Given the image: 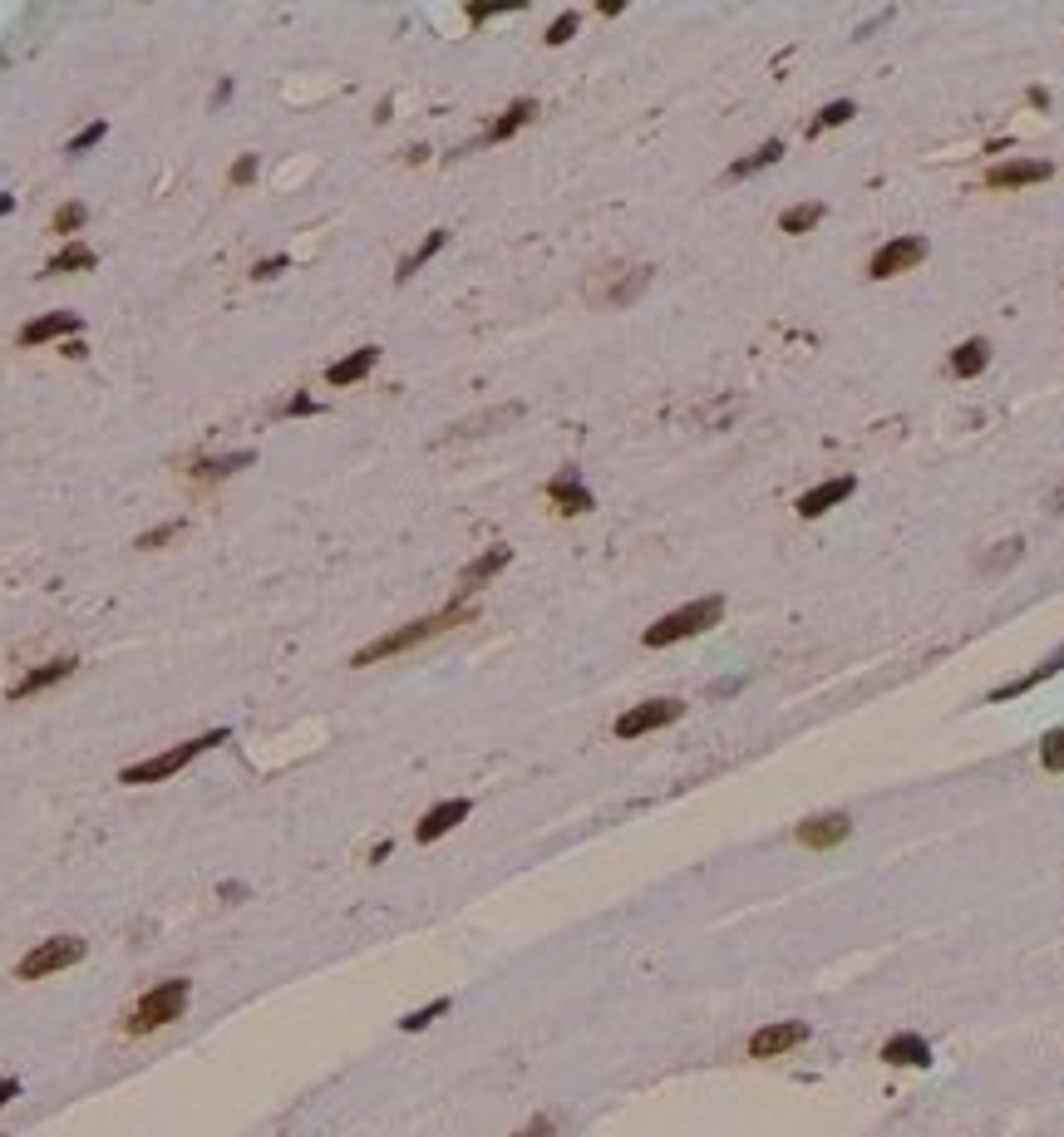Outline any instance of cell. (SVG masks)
<instances>
[{
    "label": "cell",
    "instance_id": "obj_1",
    "mask_svg": "<svg viewBox=\"0 0 1064 1137\" xmlns=\"http://www.w3.org/2000/svg\"><path fill=\"white\" fill-rule=\"evenodd\" d=\"M464 621H474V610L453 601V606L434 610V615H420V621H409V626H394V631H385V636H375L370 645H360V650L350 655V665L365 670V665H380V660H394V655H404V650H415V645H424V640L444 636V631L464 626Z\"/></svg>",
    "mask_w": 1064,
    "mask_h": 1137
},
{
    "label": "cell",
    "instance_id": "obj_2",
    "mask_svg": "<svg viewBox=\"0 0 1064 1137\" xmlns=\"http://www.w3.org/2000/svg\"><path fill=\"white\" fill-rule=\"evenodd\" d=\"M720 615H725V596H700V601H690V606L661 615L641 640L650 645V650H666V645H680V640H690V636H705L710 626H720Z\"/></svg>",
    "mask_w": 1064,
    "mask_h": 1137
},
{
    "label": "cell",
    "instance_id": "obj_3",
    "mask_svg": "<svg viewBox=\"0 0 1064 1137\" xmlns=\"http://www.w3.org/2000/svg\"><path fill=\"white\" fill-rule=\"evenodd\" d=\"M217 744H227V729H207V734H197V739H188V744H178V749L168 753H158V758H143V763H129L124 774H118V783L124 788H143V783H163V778H173L178 769H188L193 758H202L207 749H217Z\"/></svg>",
    "mask_w": 1064,
    "mask_h": 1137
},
{
    "label": "cell",
    "instance_id": "obj_4",
    "mask_svg": "<svg viewBox=\"0 0 1064 1137\" xmlns=\"http://www.w3.org/2000/svg\"><path fill=\"white\" fill-rule=\"evenodd\" d=\"M183 1009H188V980H163V985H153L148 995L124 1015V1034H153V1029L173 1025V1020H183Z\"/></svg>",
    "mask_w": 1064,
    "mask_h": 1137
},
{
    "label": "cell",
    "instance_id": "obj_5",
    "mask_svg": "<svg viewBox=\"0 0 1064 1137\" xmlns=\"http://www.w3.org/2000/svg\"><path fill=\"white\" fill-rule=\"evenodd\" d=\"M89 955V941L80 936H50V941H40L30 955H20V966H15V980H45V975H59L69 971V966H80Z\"/></svg>",
    "mask_w": 1064,
    "mask_h": 1137
},
{
    "label": "cell",
    "instance_id": "obj_6",
    "mask_svg": "<svg viewBox=\"0 0 1064 1137\" xmlns=\"http://www.w3.org/2000/svg\"><path fill=\"white\" fill-rule=\"evenodd\" d=\"M685 714V704L680 699H645V704H631L626 714H617V739H641V734H656V729H666Z\"/></svg>",
    "mask_w": 1064,
    "mask_h": 1137
},
{
    "label": "cell",
    "instance_id": "obj_7",
    "mask_svg": "<svg viewBox=\"0 0 1064 1137\" xmlns=\"http://www.w3.org/2000/svg\"><path fill=\"white\" fill-rule=\"evenodd\" d=\"M848 837H853V818L848 812H818V818L793 828V842L809 847V852H828V847H838Z\"/></svg>",
    "mask_w": 1064,
    "mask_h": 1137
},
{
    "label": "cell",
    "instance_id": "obj_8",
    "mask_svg": "<svg viewBox=\"0 0 1064 1137\" xmlns=\"http://www.w3.org/2000/svg\"><path fill=\"white\" fill-rule=\"evenodd\" d=\"M922 256H926L922 237H897V242H887V247L868 261V277L872 281H892V277H902V271H912V266H922Z\"/></svg>",
    "mask_w": 1064,
    "mask_h": 1137
},
{
    "label": "cell",
    "instance_id": "obj_9",
    "mask_svg": "<svg viewBox=\"0 0 1064 1137\" xmlns=\"http://www.w3.org/2000/svg\"><path fill=\"white\" fill-rule=\"evenodd\" d=\"M809 1039V1025L804 1020H779V1025H764L749 1039V1058H779L788 1054V1049H799Z\"/></svg>",
    "mask_w": 1064,
    "mask_h": 1137
},
{
    "label": "cell",
    "instance_id": "obj_10",
    "mask_svg": "<svg viewBox=\"0 0 1064 1137\" xmlns=\"http://www.w3.org/2000/svg\"><path fill=\"white\" fill-rule=\"evenodd\" d=\"M507 561H513V547H503V542H498V547H488L483 556H474V561L464 566V577H458V606H464V596H474L478 586L493 582Z\"/></svg>",
    "mask_w": 1064,
    "mask_h": 1137
},
{
    "label": "cell",
    "instance_id": "obj_11",
    "mask_svg": "<svg viewBox=\"0 0 1064 1137\" xmlns=\"http://www.w3.org/2000/svg\"><path fill=\"white\" fill-rule=\"evenodd\" d=\"M547 498H552V507H558V512H567V517H582V512H591V507H596V498L582 488L577 468H562L558 478L547 483Z\"/></svg>",
    "mask_w": 1064,
    "mask_h": 1137
},
{
    "label": "cell",
    "instance_id": "obj_12",
    "mask_svg": "<svg viewBox=\"0 0 1064 1137\" xmlns=\"http://www.w3.org/2000/svg\"><path fill=\"white\" fill-rule=\"evenodd\" d=\"M469 812H474V803H469V798H448V803H439V807H429V812H424L420 828H415V837H420V842H439V837L453 833V828H458Z\"/></svg>",
    "mask_w": 1064,
    "mask_h": 1137
},
{
    "label": "cell",
    "instance_id": "obj_13",
    "mask_svg": "<svg viewBox=\"0 0 1064 1137\" xmlns=\"http://www.w3.org/2000/svg\"><path fill=\"white\" fill-rule=\"evenodd\" d=\"M1055 167L1045 163V158H1010V163H996L985 172V183L990 188H1030V183H1045Z\"/></svg>",
    "mask_w": 1064,
    "mask_h": 1137
},
{
    "label": "cell",
    "instance_id": "obj_14",
    "mask_svg": "<svg viewBox=\"0 0 1064 1137\" xmlns=\"http://www.w3.org/2000/svg\"><path fill=\"white\" fill-rule=\"evenodd\" d=\"M853 488H858L853 478H823L818 488H809V493L799 498V517H823V512H833L838 502L853 498Z\"/></svg>",
    "mask_w": 1064,
    "mask_h": 1137
},
{
    "label": "cell",
    "instance_id": "obj_15",
    "mask_svg": "<svg viewBox=\"0 0 1064 1137\" xmlns=\"http://www.w3.org/2000/svg\"><path fill=\"white\" fill-rule=\"evenodd\" d=\"M877 1058L892 1064V1069H926L931 1064V1044H926L922 1034H892Z\"/></svg>",
    "mask_w": 1064,
    "mask_h": 1137
},
{
    "label": "cell",
    "instance_id": "obj_16",
    "mask_svg": "<svg viewBox=\"0 0 1064 1137\" xmlns=\"http://www.w3.org/2000/svg\"><path fill=\"white\" fill-rule=\"evenodd\" d=\"M375 360H380V345H360V350H350L345 360H336L331 369H326V385H360L365 375L375 369Z\"/></svg>",
    "mask_w": 1064,
    "mask_h": 1137
},
{
    "label": "cell",
    "instance_id": "obj_17",
    "mask_svg": "<svg viewBox=\"0 0 1064 1137\" xmlns=\"http://www.w3.org/2000/svg\"><path fill=\"white\" fill-rule=\"evenodd\" d=\"M59 335H80V315H69V310H50V315L30 320L26 331H20V345H45V340H59Z\"/></svg>",
    "mask_w": 1064,
    "mask_h": 1137
},
{
    "label": "cell",
    "instance_id": "obj_18",
    "mask_svg": "<svg viewBox=\"0 0 1064 1137\" xmlns=\"http://www.w3.org/2000/svg\"><path fill=\"white\" fill-rule=\"evenodd\" d=\"M69 675H75V660H45V665H35V670L26 675V680H20V685L10 690V699H30V694L50 690V685H59V680H69Z\"/></svg>",
    "mask_w": 1064,
    "mask_h": 1137
},
{
    "label": "cell",
    "instance_id": "obj_19",
    "mask_svg": "<svg viewBox=\"0 0 1064 1137\" xmlns=\"http://www.w3.org/2000/svg\"><path fill=\"white\" fill-rule=\"evenodd\" d=\"M1064 670V645L1045 660L1039 670H1030V675H1020V680H1010V685H1001V690H990V704H1006V699H1015V694H1025V690H1035V685H1045L1050 675H1060Z\"/></svg>",
    "mask_w": 1064,
    "mask_h": 1137
},
{
    "label": "cell",
    "instance_id": "obj_20",
    "mask_svg": "<svg viewBox=\"0 0 1064 1137\" xmlns=\"http://www.w3.org/2000/svg\"><path fill=\"white\" fill-rule=\"evenodd\" d=\"M990 364V340H966L952 350V375L956 380H976L980 369Z\"/></svg>",
    "mask_w": 1064,
    "mask_h": 1137
},
{
    "label": "cell",
    "instance_id": "obj_21",
    "mask_svg": "<svg viewBox=\"0 0 1064 1137\" xmlns=\"http://www.w3.org/2000/svg\"><path fill=\"white\" fill-rule=\"evenodd\" d=\"M532 113H537V104H532V99H518L513 109H503V118H493V129L483 134V143H507L523 123H532Z\"/></svg>",
    "mask_w": 1064,
    "mask_h": 1137
},
{
    "label": "cell",
    "instance_id": "obj_22",
    "mask_svg": "<svg viewBox=\"0 0 1064 1137\" xmlns=\"http://www.w3.org/2000/svg\"><path fill=\"white\" fill-rule=\"evenodd\" d=\"M779 158H784V143H779V139H769L764 148H755L749 158L729 163V172H725V178H734V183H739V178H755V172H764V167H774Z\"/></svg>",
    "mask_w": 1064,
    "mask_h": 1137
},
{
    "label": "cell",
    "instance_id": "obj_23",
    "mask_svg": "<svg viewBox=\"0 0 1064 1137\" xmlns=\"http://www.w3.org/2000/svg\"><path fill=\"white\" fill-rule=\"evenodd\" d=\"M94 261H99V256L75 242V247H64V251H55V256H50L45 277H64V271H94Z\"/></svg>",
    "mask_w": 1064,
    "mask_h": 1137
},
{
    "label": "cell",
    "instance_id": "obj_24",
    "mask_svg": "<svg viewBox=\"0 0 1064 1137\" xmlns=\"http://www.w3.org/2000/svg\"><path fill=\"white\" fill-rule=\"evenodd\" d=\"M444 242H448V232H444V227H439V232H429V237H424L420 247H415L409 256H404V261H399V271H394V277H399V281H409V277H415V271L424 266V261L434 256V251H444Z\"/></svg>",
    "mask_w": 1064,
    "mask_h": 1137
},
{
    "label": "cell",
    "instance_id": "obj_25",
    "mask_svg": "<svg viewBox=\"0 0 1064 1137\" xmlns=\"http://www.w3.org/2000/svg\"><path fill=\"white\" fill-rule=\"evenodd\" d=\"M823 202H799V207H788L784 217H779V232H788V237H799V232H809V227L823 223Z\"/></svg>",
    "mask_w": 1064,
    "mask_h": 1137
},
{
    "label": "cell",
    "instance_id": "obj_26",
    "mask_svg": "<svg viewBox=\"0 0 1064 1137\" xmlns=\"http://www.w3.org/2000/svg\"><path fill=\"white\" fill-rule=\"evenodd\" d=\"M853 113H858V104H853V99H838V104H828V109H823V113H818V118L809 123V139L828 134V129H842V123H848Z\"/></svg>",
    "mask_w": 1064,
    "mask_h": 1137
},
{
    "label": "cell",
    "instance_id": "obj_27",
    "mask_svg": "<svg viewBox=\"0 0 1064 1137\" xmlns=\"http://www.w3.org/2000/svg\"><path fill=\"white\" fill-rule=\"evenodd\" d=\"M256 453H232V458H212V463H193L188 468V478H197V483H207V478H223V473H237V468H247Z\"/></svg>",
    "mask_w": 1064,
    "mask_h": 1137
},
{
    "label": "cell",
    "instance_id": "obj_28",
    "mask_svg": "<svg viewBox=\"0 0 1064 1137\" xmlns=\"http://www.w3.org/2000/svg\"><path fill=\"white\" fill-rule=\"evenodd\" d=\"M439 1015H448V999H434V1004H424V1009H415V1015H404L399 1029H404V1034H420V1029H429Z\"/></svg>",
    "mask_w": 1064,
    "mask_h": 1137
},
{
    "label": "cell",
    "instance_id": "obj_29",
    "mask_svg": "<svg viewBox=\"0 0 1064 1137\" xmlns=\"http://www.w3.org/2000/svg\"><path fill=\"white\" fill-rule=\"evenodd\" d=\"M1039 763H1045L1050 774H1064V729L1045 734V744H1039Z\"/></svg>",
    "mask_w": 1064,
    "mask_h": 1137
},
{
    "label": "cell",
    "instance_id": "obj_30",
    "mask_svg": "<svg viewBox=\"0 0 1064 1137\" xmlns=\"http://www.w3.org/2000/svg\"><path fill=\"white\" fill-rule=\"evenodd\" d=\"M1020 547H1025V542H1015V537H1010V542H1001V552L980 556V572H1006L1010 561H1020Z\"/></svg>",
    "mask_w": 1064,
    "mask_h": 1137
},
{
    "label": "cell",
    "instance_id": "obj_31",
    "mask_svg": "<svg viewBox=\"0 0 1064 1137\" xmlns=\"http://www.w3.org/2000/svg\"><path fill=\"white\" fill-rule=\"evenodd\" d=\"M85 217H89V212H85V202H64V207L55 212V223H50V227L69 237V232H80V227H85Z\"/></svg>",
    "mask_w": 1064,
    "mask_h": 1137
},
{
    "label": "cell",
    "instance_id": "obj_32",
    "mask_svg": "<svg viewBox=\"0 0 1064 1137\" xmlns=\"http://www.w3.org/2000/svg\"><path fill=\"white\" fill-rule=\"evenodd\" d=\"M183 528H188V523H183V517H173V523H163V528L143 532V537L134 542V547H143V552H153V547H163V542H173V537H178Z\"/></svg>",
    "mask_w": 1064,
    "mask_h": 1137
},
{
    "label": "cell",
    "instance_id": "obj_33",
    "mask_svg": "<svg viewBox=\"0 0 1064 1137\" xmlns=\"http://www.w3.org/2000/svg\"><path fill=\"white\" fill-rule=\"evenodd\" d=\"M104 134H109V123H104V118H94V123H85V129H80V134L69 139V153H89V148H94V143L104 139Z\"/></svg>",
    "mask_w": 1064,
    "mask_h": 1137
},
{
    "label": "cell",
    "instance_id": "obj_34",
    "mask_svg": "<svg viewBox=\"0 0 1064 1137\" xmlns=\"http://www.w3.org/2000/svg\"><path fill=\"white\" fill-rule=\"evenodd\" d=\"M572 35H577V15L567 10V15H558V20L547 26V35H542V40H547V45H567Z\"/></svg>",
    "mask_w": 1064,
    "mask_h": 1137
},
{
    "label": "cell",
    "instance_id": "obj_35",
    "mask_svg": "<svg viewBox=\"0 0 1064 1137\" xmlns=\"http://www.w3.org/2000/svg\"><path fill=\"white\" fill-rule=\"evenodd\" d=\"M281 414L286 418H301V414H321V404L310 399V394H291L286 404H281Z\"/></svg>",
    "mask_w": 1064,
    "mask_h": 1137
},
{
    "label": "cell",
    "instance_id": "obj_36",
    "mask_svg": "<svg viewBox=\"0 0 1064 1137\" xmlns=\"http://www.w3.org/2000/svg\"><path fill=\"white\" fill-rule=\"evenodd\" d=\"M252 178H256V153H242L237 167H232V188H247Z\"/></svg>",
    "mask_w": 1064,
    "mask_h": 1137
},
{
    "label": "cell",
    "instance_id": "obj_37",
    "mask_svg": "<svg viewBox=\"0 0 1064 1137\" xmlns=\"http://www.w3.org/2000/svg\"><path fill=\"white\" fill-rule=\"evenodd\" d=\"M286 266H291L286 256H272V261H256V266H252V281H272V277H281Z\"/></svg>",
    "mask_w": 1064,
    "mask_h": 1137
},
{
    "label": "cell",
    "instance_id": "obj_38",
    "mask_svg": "<svg viewBox=\"0 0 1064 1137\" xmlns=\"http://www.w3.org/2000/svg\"><path fill=\"white\" fill-rule=\"evenodd\" d=\"M503 10H518V5H469V20H488V15H503Z\"/></svg>",
    "mask_w": 1064,
    "mask_h": 1137
},
{
    "label": "cell",
    "instance_id": "obj_39",
    "mask_svg": "<svg viewBox=\"0 0 1064 1137\" xmlns=\"http://www.w3.org/2000/svg\"><path fill=\"white\" fill-rule=\"evenodd\" d=\"M513 1137H552V1118H532L523 1133H513Z\"/></svg>",
    "mask_w": 1064,
    "mask_h": 1137
},
{
    "label": "cell",
    "instance_id": "obj_40",
    "mask_svg": "<svg viewBox=\"0 0 1064 1137\" xmlns=\"http://www.w3.org/2000/svg\"><path fill=\"white\" fill-rule=\"evenodd\" d=\"M20 1098V1079H0V1108Z\"/></svg>",
    "mask_w": 1064,
    "mask_h": 1137
},
{
    "label": "cell",
    "instance_id": "obj_41",
    "mask_svg": "<svg viewBox=\"0 0 1064 1137\" xmlns=\"http://www.w3.org/2000/svg\"><path fill=\"white\" fill-rule=\"evenodd\" d=\"M64 355H69V360H85L89 345H85V340H64Z\"/></svg>",
    "mask_w": 1064,
    "mask_h": 1137
},
{
    "label": "cell",
    "instance_id": "obj_42",
    "mask_svg": "<svg viewBox=\"0 0 1064 1137\" xmlns=\"http://www.w3.org/2000/svg\"><path fill=\"white\" fill-rule=\"evenodd\" d=\"M10 212H15V197H10V193H0V217H10Z\"/></svg>",
    "mask_w": 1064,
    "mask_h": 1137
},
{
    "label": "cell",
    "instance_id": "obj_43",
    "mask_svg": "<svg viewBox=\"0 0 1064 1137\" xmlns=\"http://www.w3.org/2000/svg\"><path fill=\"white\" fill-rule=\"evenodd\" d=\"M1060 507H1064V493H1060Z\"/></svg>",
    "mask_w": 1064,
    "mask_h": 1137
}]
</instances>
